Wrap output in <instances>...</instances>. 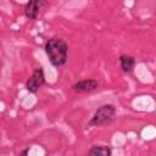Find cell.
I'll list each match as a JSON object with an SVG mask.
<instances>
[{
  "instance_id": "8",
  "label": "cell",
  "mask_w": 156,
  "mask_h": 156,
  "mask_svg": "<svg viewBox=\"0 0 156 156\" xmlns=\"http://www.w3.org/2000/svg\"><path fill=\"white\" fill-rule=\"evenodd\" d=\"M29 152V147H27V149H24V150H22L21 152H20V155H27Z\"/></svg>"
},
{
  "instance_id": "2",
  "label": "cell",
  "mask_w": 156,
  "mask_h": 156,
  "mask_svg": "<svg viewBox=\"0 0 156 156\" xmlns=\"http://www.w3.org/2000/svg\"><path fill=\"white\" fill-rule=\"evenodd\" d=\"M117 110L115 107V105L112 104H104L100 107H98V110L94 112V115L91 116L90 121L88 122L89 127H102V126H107L110 124L115 117H116Z\"/></svg>"
},
{
  "instance_id": "6",
  "label": "cell",
  "mask_w": 156,
  "mask_h": 156,
  "mask_svg": "<svg viewBox=\"0 0 156 156\" xmlns=\"http://www.w3.org/2000/svg\"><path fill=\"white\" fill-rule=\"evenodd\" d=\"M118 61H119V67L124 73L132 72L134 69V67H135V58L133 56H130V55L122 54V55H119Z\"/></svg>"
},
{
  "instance_id": "4",
  "label": "cell",
  "mask_w": 156,
  "mask_h": 156,
  "mask_svg": "<svg viewBox=\"0 0 156 156\" xmlns=\"http://www.w3.org/2000/svg\"><path fill=\"white\" fill-rule=\"evenodd\" d=\"M98 88H99V82H98V79H94V78H87V79L78 80L74 84H72V87H71L72 91H74L77 94L91 93V91L96 90Z\"/></svg>"
},
{
  "instance_id": "5",
  "label": "cell",
  "mask_w": 156,
  "mask_h": 156,
  "mask_svg": "<svg viewBox=\"0 0 156 156\" xmlns=\"http://www.w3.org/2000/svg\"><path fill=\"white\" fill-rule=\"evenodd\" d=\"M48 2V0H28L27 4L24 5V15L29 20H37L40 10L43 9V6Z\"/></svg>"
},
{
  "instance_id": "1",
  "label": "cell",
  "mask_w": 156,
  "mask_h": 156,
  "mask_svg": "<svg viewBox=\"0 0 156 156\" xmlns=\"http://www.w3.org/2000/svg\"><path fill=\"white\" fill-rule=\"evenodd\" d=\"M45 54L49 62L54 67H62L66 65L68 58V44L61 38H50L44 45Z\"/></svg>"
},
{
  "instance_id": "7",
  "label": "cell",
  "mask_w": 156,
  "mask_h": 156,
  "mask_svg": "<svg viewBox=\"0 0 156 156\" xmlns=\"http://www.w3.org/2000/svg\"><path fill=\"white\" fill-rule=\"evenodd\" d=\"M88 155H90V156H111L112 150L107 145H93L88 150Z\"/></svg>"
},
{
  "instance_id": "3",
  "label": "cell",
  "mask_w": 156,
  "mask_h": 156,
  "mask_svg": "<svg viewBox=\"0 0 156 156\" xmlns=\"http://www.w3.org/2000/svg\"><path fill=\"white\" fill-rule=\"evenodd\" d=\"M45 84V73H44V69L41 67H37L32 76L28 78V80L26 82V89L28 93L30 94H35L38 93V90Z\"/></svg>"
}]
</instances>
